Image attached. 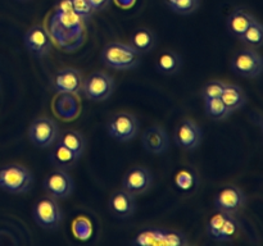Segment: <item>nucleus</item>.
Instances as JSON below:
<instances>
[{
	"instance_id": "obj_1",
	"label": "nucleus",
	"mask_w": 263,
	"mask_h": 246,
	"mask_svg": "<svg viewBox=\"0 0 263 246\" xmlns=\"http://www.w3.org/2000/svg\"><path fill=\"white\" fill-rule=\"evenodd\" d=\"M84 22L73 12H55L50 22L51 37L66 50H74L84 40Z\"/></svg>"
},
{
	"instance_id": "obj_2",
	"label": "nucleus",
	"mask_w": 263,
	"mask_h": 246,
	"mask_svg": "<svg viewBox=\"0 0 263 246\" xmlns=\"http://www.w3.org/2000/svg\"><path fill=\"white\" fill-rule=\"evenodd\" d=\"M102 61L104 66L120 71H130L141 63V54L138 53L130 44L112 41L102 50Z\"/></svg>"
},
{
	"instance_id": "obj_3",
	"label": "nucleus",
	"mask_w": 263,
	"mask_h": 246,
	"mask_svg": "<svg viewBox=\"0 0 263 246\" xmlns=\"http://www.w3.org/2000/svg\"><path fill=\"white\" fill-rule=\"evenodd\" d=\"M33 176L21 164H8L0 168V189L9 194H25L32 189Z\"/></svg>"
},
{
	"instance_id": "obj_4",
	"label": "nucleus",
	"mask_w": 263,
	"mask_h": 246,
	"mask_svg": "<svg viewBox=\"0 0 263 246\" xmlns=\"http://www.w3.org/2000/svg\"><path fill=\"white\" fill-rule=\"evenodd\" d=\"M32 217L39 227L48 231L57 230L63 222V212L58 200L49 195L36 202L32 209Z\"/></svg>"
},
{
	"instance_id": "obj_5",
	"label": "nucleus",
	"mask_w": 263,
	"mask_h": 246,
	"mask_svg": "<svg viewBox=\"0 0 263 246\" xmlns=\"http://www.w3.org/2000/svg\"><path fill=\"white\" fill-rule=\"evenodd\" d=\"M231 71L246 78H257L263 71V59L256 49H244L238 51L230 61Z\"/></svg>"
},
{
	"instance_id": "obj_6",
	"label": "nucleus",
	"mask_w": 263,
	"mask_h": 246,
	"mask_svg": "<svg viewBox=\"0 0 263 246\" xmlns=\"http://www.w3.org/2000/svg\"><path fill=\"white\" fill-rule=\"evenodd\" d=\"M81 90L86 99L104 101L115 91V79L105 72H94L82 81Z\"/></svg>"
},
{
	"instance_id": "obj_7",
	"label": "nucleus",
	"mask_w": 263,
	"mask_h": 246,
	"mask_svg": "<svg viewBox=\"0 0 263 246\" xmlns=\"http://www.w3.org/2000/svg\"><path fill=\"white\" fill-rule=\"evenodd\" d=\"M107 131L110 137H113L115 140L120 141V142H127L138 136L139 120L131 113H116L108 120Z\"/></svg>"
},
{
	"instance_id": "obj_8",
	"label": "nucleus",
	"mask_w": 263,
	"mask_h": 246,
	"mask_svg": "<svg viewBox=\"0 0 263 246\" xmlns=\"http://www.w3.org/2000/svg\"><path fill=\"white\" fill-rule=\"evenodd\" d=\"M59 127L55 120L46 117H40L33 120L28 128V137L35 146L40 149H46L53 146L58 140Z\"/></svg>"
},
{
	"instance_id": "obj_9",
	"label": "nucleus",
	"mask_w": 263,
	"mask_h": 246,
	"mask_svg": "<svg viewBox=\"0 0 263 246\" xmlns=\"http://www.w3.org/2000/svg\"><path fill=\"white\" fill-rule=\"evenodd\" d=\"M43 187L46 194L55 200H64L72 195L74 190V182L71 174L63 169H54L45 177Z\"/></svg>"
},
{
	"instance_id": "obj_10",
	"label": "nucleus",
	"mask_w": 263,
	"mask_h": 246,
	"mask_svg": "<svg viewBox=\"0 0 263 246\" xmlns=\"http://www.w3.org/2000/svg\"><path fill=\"white\" fill-rule=\"evenodd\" d=\"M247 202L246 194L235 184L225 186L215 197V207L218 212L228 214H238L244 209Z\"/></svg>"
},
{
	"instance_id": "obj_11",
	"label": "nucleus",
	"mask_w": 263,
	"mask_h": 246,
	"mask_svg": "<svg viewBox=\"0 0 263 246\" xmlns=\"http://www.w3.org/2000/svg\"><path fill=\"white\" fill-rule=\"evenodd\" d=\"M203 132L197 122L193 119H184L177 125L174 132V141L184 150H194L202 144Z\"/></svg>"
},
{
	"instance_id": "obj_12",
	"label": "nucleus",
	"mask_w": 263,
	"mask_h": 246,
	"mask_svg": "<svg viewBox=\"0 0 263 246\" xmlns=\"http://www.w3.org/2000/svg\"><path fill=\"white\" fill-rule=\"evenodd\" d=\"M26 49L36 58H44L51 50V37L44 26L35 25L27 30L23 38Z\"/></svg>"
},
{
	"instance_id": "obj_13",
	"label": "nucleus",
	"mask_w": 263,
	"mask_h": 246,
	"mask_svg": "<svg viewBox=\"0 0 263 246\" xmlns=\"http://www.w3.org/2000/svg\"><path fill=\"white\" fill-rule=\"evenodd\" d=\"M153 184V174L145 167H134L125 174L122 189L134 196H139L148 191Z\"/></svg>"
},
{
	"instance_id": "obj_14",
	"label": "nucleus",
	"mask_w": 263,
	"mask_h": 246,
	"mask_svg": "<svg viewBox=\"0 0 263 246\" xmlns=\"http://www.w3.org/2000/svg\"><path fill=\"white\" fill-rule=\"evenodd\" d=\"M136 196L131 195L126 190H117L113 192L108 201V209L120 219H127L131 218L136 212Z\"/></svg>"
},
{
	"instance_id": "obj_15",
	"label": "nucleus",
	"mask_w": 263,
	"mask_h": 246,
	"mask_svg": "<svg viewBox=\"0 0 263 246\" xmlns=\"http://www.w3.org/2000/svg\"><path fill=\"white\" fill-rule=\"evenodd\" d=\"M82 76L76 68H63L55 73L53 87L58 94L76 95L81 91Z\"/></svg>"
},
{
	"instance_id": "obj_16",
	"label": "nucleus",
	"mask_w": 263,
	"mask_h": 246,
	"mask_svg": "<svg viewBox=\"0 0 263 246\" xmlns=\"http://www.w3.org/2000/svg\"><path fill=\"white\" fill-rule=\"evenodd\" d=\"M141 142L148 153L161 155L170 148V137L167 131L161 126H152L141 135Z\"/></svg>"
},
{
	"instance_id": "obj_17",
	"label": "nucleus",
	"mask_w": 263,
	"mask_h": 246,
	"mask_svg": "<svg viewBox=\"0 0 263 246\" xmlns=\"http://www.w3.org/2000/svg\"><path fill=\"white\" fill-rule=\"evenodd\" d=\"M49 160L53 164L54 168L69 171V169L76 167L80 158L73 153V151H71L68 148H66L63 144H61L59 141L58 142L55 141V142L53 144V148H51Z\"/></svg>"
},
{
	"instance_id": "obj_18",
	"label": "nucleus",
	"mask_w": 263,
	"mask_h": 246,
	"mask_svg": "<svg viewBox=\"0 0 263 246\" xmlns=\"http://www.w3.org/2000/svg\"><path fill=\"white\" fill-rule=\"evenodd\" d=\"M254 19H256V18H254L251 13L247 12V10L240 9V8L233 10V12L230 13V15L228 17V20H226L229 33L233 35L234 37L239 38Z\"/></svg>"
},
{
	"instance_id": "obj_19",
	"label": "nucleus",
	"mask_w": 263,
	"mask_h": 246,
	"mask_svg": "<svg viewBox=\"0 0 263 246\" xmlns=\"http://www.w3.org/2000/svg\"><path fill=\"white\" fill-rule=\"evenodd\" d=\"M220 97L231 113L243 108L247 102V95L244 90L240 86H238V85L233 84L225 85Z\"/></svg>"
},
{
	"instance_id": "obj_20",
	"label": "nucleus",
	"mask_w": 263,
	"mask_h": 246,
	"mask_svg": "<svg viewBox=\"0 0 263 246\" xmlns=\"http://www.w3.org/2000/svg\"><path fill=\"white\" fill-rule=\"evenodd\" d=\"M157 37L156 33L152 30L145 27L138 28L130 37V45L135 49L138 53L146 54L151 50H153L156 46Z\"/></svg>"
},
{
	"instance_id": "obj_21",
	"label": "nucleus",
	"mask_w": 263,
	"mask_h": 246,
	"mask_svg": "<svg viewBox=\"0 0 263 246\" xmlns=\"http://www.w3.org/2000/svg\"><path fill=\"white\" fill-rule=\"evenodd\" d=\"M157 71L161 72L166 76H174L179 73L182 68V58L176 53V51L167 50L163 51L158 56L156 63Z\"/></svg>"
},
{
	"instance_id": "obj_22",
	"label": "nucleus",
	"mask_w": 263,
	"mask_h": 246,
	"mask_svg": "<svg viewBox=\"0 0 263 246\" xmlns=\"http://www.w3.org/2000/svg\"><path fill=\"white\" fill-rule=\"evenodd\" d=\"M58 141L61 144H63L66 148H68L69 150L73 151L79 158H81L85 151V148H86V140H85V137L79 131L74 130H66L64 132L59 133Z\"/></svg>"
},
{
	"instance_id": "obj_23",
	"label": "nucleus",
	"mask_w": 263,
	"mask_h": 246,
	"mask_svg": "<svg viewBox=\"0 0 263 246\" xmlns=\"http://www.w3.org/2000/svg\"><path fill=\"white\" fill-rule=\"evenodd\" d=\"M239 40L248 46L249 49H258L261 48L263 44V26L257 19L249 25L243 32V35L239 37Z\"/></svg>"
},
{
	"instance_id": "obj_24",
	"label": "nucleus",
	"mask_w": 263,
	"mask_h": 246,
	"mask_svg": "<svg viewBox=\"0 0 263 246\" xmlns=\"http://www.w3.org/2000/svg\"><path fill=\"white\" fill-rule=\"evenodd\" d=\"M205 101V114L208 118L213 120H223L231 114L230 110L228 109L221 97H215V99H208Z\"/></svg>"
},
{
	"instance_id": "obj_25",
	"label": "nucleus",
	"mask_w": 263,
	"mask_h": 246,
	"mask_svg": "<svg viewBox=\"0 0 263 246\" xmlns=\"http://www.w3.org/2000/svg\"><path fill=\"white\" fill-rule=\"evenodd\" d=\"M189 243L186 236L176 230L159 228L158 246H186Z\"/></svg>"
},
{
	"instance_id": "obj_26",
	"label": "nucleus",
	"mask_w": 263,
	"mask_h": 246,
	"mask_svg": "<svg viewBox=\"0 0 263 246\" xmlns=\"http://www.w3.org/2000/svg\"><path fill=\"white\" fill-rule=\"evenodd\" d=\"M239 228H240V222L238 220V218H236L235 215L230 214L228 218H226L222 228H221L218 235L215 237V240L220 241V242L231 241L236 235H238Z\"/></svg>"
},
{
	"instance_id": "obj_27",
	"label": "nucleus",
	"mask_w": 263,
	"mask_h": 246,
	"mask_svg": "<svg viewBox=\"0 0 263 246\" xmlns=\"http://www.w3.org/2000/svg\"><path fill=\"white\" fill-rule=\"evenodd\" d=\"M134 245L139 246H158L159 243V228L151 227L141 231L133 241Z\"/></svg>"
},
{
	"instance_id": "obj_28",
	"label": "nucleus",
	"mask_w": 263,
	"mask_h": 246,
	"mask_svg": "<svg viewBox=\"0 0 263 246\" xmlns=\"http://www.w3.org/2000/svg\"><path fill=\"white\" fill-rule=\"evenodd\" d=\"M197 176L192 169H182L175 177V184L182 191H189L197 184Z\"/></svg>"
},
{
	"instance_id": "obj_29",
	"label": "nucleus",
	"mask_w": 263,
	"mask_h": 246,
	"mask_svg": "<svg viewBox=\"0 0 263 246\" xmlns=\"http://www.w3.org/2000/svg\"><path fill=\"white\" fill-rule=\"evenodd\" d=\"M168 5L177 14H192L197 10L199 0H168Z\"/></svg>"
},
{
	"instance_id": "obj_30",
	"label": "nucleus",
	"mask_w": 263,
	"mask_h": 246,
	"mask_svg": "<svg viewBox=\"0 0 263 246\" xmlns=\"http://www.w3.org/2000/svg\"><path fill=\"white\" fill-rule=\"evenodd\" d=\"M226 82L220 81V79H213V81L207 82L202 89V96L204 100L215 99V97H220L223 91Z\"/></svg>"
},
{
	"instance_id": "obj_31",
	"label": "nucleus",
	"mask_w": 263,
	"mask_h": 246,
	"mask_svg": "<svg viewBox=\"0 0 263 246\" xmlns=\"http://www.w3.org/2000/svg\"><path fill=\"white\" fill-rule=\"evenodd\" d=\"M229 215L230 214H228V213L218 212V214L213 215V217L211 218L210 222H208L207 224V233L211 238L215 240V237L218 235V232L221 231V228H222L223 223H225L226 218H228Z\"/></svg>"
},
{
	"instance_id": "obj_32",
	"label": "nucleus",
	"mask_w": 263,
	"mask_h": 246,
	"mask_svg": "<svg viewBox=\"0 0 263 246\" xmlns=\"http://www.w3.org/2000/svg\"><path fill=\"white\" fill-rule=\"evenodd\" d=\"M72 8H73V13H76L84 20L89 19L94 13L89 0H72Z\"/></svg>"
},
{
	"instance_id": "obj_33",
	"label": "nucleus",
	"mask_w": 263,
	"mask_h": 246,
	"mask_svg": "<svg viewBox=\"0 0 263 246\" xmlns=\"http://www.w3.org/2000/svg\"><path fill=\"white\" fill-rule=\"evenodd\" d=\"M55 12L58 13L73 12V8H72V0H59L55 5Z\"/></svg>"
},
{
	"instance_id": "obj_34",
	"label": "nucleus",
	"mask_w": 263,
	"mask_h": 246,
	"mask_svg": "<svg viewBox=\"0 0 263 246\" xmlns=\"http://www.w3.org/2000/svg\"><path fill=\"white\" fill-rule=\"evenodd\" d=\"M89 2L94 12H100V10H104L105 8L109 7L112 0H89Z\"/></svg>"
}]
</instances>
